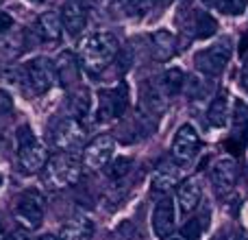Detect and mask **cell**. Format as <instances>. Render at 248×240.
Here are the masks:
<instances>
[{
	"instance_id": "obj_1",
	"label": "cell",
	"mask_w": 248,
	"mask_h": 240,
	"mask_svg": "<svg viewBox=\"0 0 248 240\" xmlns=\"http://www.w3.org/2000/svg\"><path fill=\"white\" fill-rule=\"evenodd\" d=\"M118 51H120V44H118L116 35L100 31V33L87 35L81 42L78 59H81L83 68H87L90 72H100V70H105L111 64L113 57L118 55Z\"/></svg>"
},
{
	"instance_id": "obj_2",
	"label": "cell",
	"mask_w": 248,
	"mask_h": 240,
	"mask_svg": "<svg viewBox=\"0 0 248 240\" xmlns=\"http://www.w3.org/2000/svg\"><path fill=\"white\" fill-rule=\"evenodd\" d=\"M81 172H83V159H78L77 153L59 151V153L48 157L46 166L42 171V179L48 188L63 190L77 184Z\"/></svg>"
},
{
	"instance_id": "obj_3",
	"label": "cell",
	"mask_w": 248,
	"mask_h": 240,
	"mask_svg": "<svg viewBox=\"0 0 248 240\" xmlns=\"http://www.w3.org/2000/svg\"><path fill=\"white\" fill-rule=\"evenodd\" d=\"M17 162L24 172H42L48 162V155L44 144L35 137L31 127L17 129Z\"/></svg>"
},
{
	"instance_id": "obj_4",
	"label": "cell",
	"mask_w": 248,
	"mask_h": 240,
	"mask_svg": "<svg viewBox=\"0 0 248 240\" xmlns=\"http://www.w3.org/2000/svg\"><path fill=\"white\" fill-rule=\"evenodd\" d=\"M231 55H233L231 42L222 39V42H216V44H211V46L202 48L201 52H196L194 64H196L198 72L207 74V77H218V74L227 68L229 61H231Z\"/></svg>"
},
{
	"instance_id": "obj_5",
	"label": "cell",
	"mask_w": 248,
	"mask_h": 240,
	"mask_svg": "<svg viewBox=\"0 0 248 240\" xmlns=\"http://www.w3.org/2000/svg\"><path fill=\"white\" fill-rule=\"evenodd\" d=\"M16 219L24 229H37L44 221V197L37 190H26L17 199Z\"/></svg>"
},
{
	"instance_id": "obj_6",
	"label": "cell",
	"mask_w": 248,
	"mask_h": 240,
	"mask_svg": "<svg viewBox=\"0 0 248 240\" xmlns=\"http://www.w3.org/2000/svg\"><path fill=\"white\" fill-rule=\"evenodd\" d=\"M128 103L126 86H118L111 90L98 92V107H96V120L98 122H111L113 118L122 116Z\"/></svg>"
},
{
	"instance_id": "obj_7",
	"label": "cell",
	"mask_w": 248,
	"mask_h": 240,
	"mask_svg": "<svg viewBox=\"0 0 248 240\" xmlns=\"http://www.w3.org/2000/svg\"><path fill=\"white\" fill-rule=\"evenodd\" d=\"M26 81L33 87L35 94H46L48 90H52L57 81V68L55 61H50L48 57H35L26 66Z\"/></svg>"
},
{
	"instance_id": "obj_8",
	"label": "cell",
	"mask_w": 248,
	"mask_h": 240,
	"mask_svg": "<svg viewBox=\"0 0 248 240\" xmlns=\"http://www.w3.org/2000/svg\"><path fill=\"white\" fill-rule=\"evenodd\" d=\"M198 146H201V136H198V131L189 122L181 124L174 133V140H172V159H174L176 164L192 162L194 155L198 153Z\"/></svg>"
},
{
	"instance_id": "obj_9",
	"label": "cell",
	"mask_w": 248,
	"mask_h": 240,
	"mask_svg": "<svg viewBox=\"0 0 248 240\" xmlns=\"http://www.w3.org/2000/svg\"><path fill=\"white\" fill-rule=\"evenodd\" d=\"M83 136H85V131L77 118H61L52 127V146L59 151L74 153V149L81 146Z\"/></svg>"
},
{
	"instance_id": "obj_10",
	"label": "cell",
	"mask_w": 248,
	"mask_h": 240,
	"mask_svg": "<svg viewBox=\"0 0 248 240\" xmlns=\"http://www.w3.org/2000/svg\"><path fill=\"white\" fill-rule=\"evenodd\" d=\"M113 151H116V140L107 133L103 136H96L90 144L83 149V164H85L90 171H100L105 168L113 157Z\"/></svg>"
},
{
	"instance_id": "obj_11",
	"label": "cell",
	"mask_w": 248,
	"mask_h": 240,
	"mask_svg": "<svg viewBox=\"0 0 248 240\" xmlns=\"http://www.w3.org/2000/svg\"><path fill=\"white\" fill-rule=\"evenodd\" d=\"M174 201L172 197L163 194L161 199L157 201L155 206V212H153V232L157 238L161 240H168L172 238V229H174Z\"/></svg>"
},
{
	"instance_id": "obj_12",
	"label": "cell",
	"mask_w": 248,
	"mask_h": 240,
	"mask_svg": "<svg viewBox=\"0 0 248 240\" xmlns=\"http://www.w3.org/2000/svg\"><path fill=\"white\" fill-rule=\"evenodd\" d=\"M237 181V164L231 157H222L214 164L211 168V184H214L216 192L218 194H227L235 188Z\"/></svg>"
},
{
	"instance_id": "obj_13",
	"label": "cell",
	"mask_w": 248,
	"mask_h": 240,
	"mask_svg": "<svg viewBox=\"0 0 248 240\" xmlns=\"http://www.w3.org/2000/svg\"><path fill=\"white\" fill-rule=\"evenodd\" d=\"M61 22L68 35H78L87 24V7L83 0H65L61 9Z\"/></svg>"
},
{
	"instance_id": "obj_14",
	"label": "cell",
	"mask_w": 248,
	"mask_h": 240,
	"mask_svg": "<svg viewBox=\"0 0 248 240\" xmlns=\"http://www.w3.org/2000/svg\"><path fill=\"white\" fill-rule=\"evenodd\" d=\"M33 35L37 42H57L63 35V22H61V13L46 11L37 17L33 26Z\"/></svg>"
},
{
	"instance_id": "obj_15",
	"label": "cell",
	"mask_w": 248,
	"mask_h": 240,
	"mask_svg": "<svg viewBox=\"0 0 248 240\" xmlns=\"http://www.w3.org/2000/svg\"><path fill=\"white\" fill-rule=\"evenodd\" d=\"M181 179V171L176 162H161L155 168L153 177H150V188L155 192H166V190L174 188Z\"/></svg>"
},
{
	"instance_id": "obj_16",
	"label": "cell",
	"mask_w": 248,
	"mask_h": 240,
	"mask_svg": "<svg viewBox=\"0 0 248 240\" xmlns=\"http://www.w3.org/2000/svg\"><path fill=\"white\" fill-rule=\"evenodd\" d=\"M57 68V81L63 87H72L78 81V74H81V59L72 55V52H61L55 61Z\"/></svg>"
},
{
	"instance_id": "obj_17",
	"label": "cell",
	"mask_w": 248,
	"mask_h": 240,
	"mask_svg": "<svg viewBox=\"0 0 248 240\" xmlns=\"http://www.w3.org/2000/svg\"><path fill=\"white\" fill-rule=\"evenodd\" d=\"M94 238V221L85 214H74L61 227V240H92Z\"/></svg>"
},
{
	"instance_id": "obj_18",
	"label": "cell",
	"mask_w": 248,
	"mask_h": 240,
	"mask_svg": "<svg viewBox=\"0 0 248 240\" xmlns=\"http://www.w3.org/2000/svg\"><path fill=\"white\" fill-rule=\"evenodd\" d=\"M176 199H179V206L183 210V214H192L198 206H201L202 199V188L196 179H187L179 186L176 190Z\"/></svg>"
},
{
	"instance_id": "obj_19",
	"label": "cell",
	"mask_w": 248,
	"mask_h": 240,
	"mask_svg": "<svg viewBox=\"0 0 248 240\" xmlns=\"http://www.w3.org/2000/svg\"><path fill=\"white\" fill-rule=\"evenodd\" d=\"M150 44H153V46H150L153 57L157 61H168L176 52V37H174V33L168 29H159L157 33L153 35V42Z\"/></svg>"
},
{
	"instance_id": "obj_20",
	"label": "cell",
	"mask_w": 248,
	"mask_h": 240,
	"mask_svg": "<svg viewBox=\"0 0 248 240\" xmlns=\"http://www.w3.org/2000/svg\"><path fill=\"white\" fill-rule=\"evenodd\" d=\"M185 81H187V79H185L183 70L170 68V70H166V72L157 79V87L163 92V96L172 99V96H176L185 87Z\"/></svg>"
},
{
	"instance_id": "obj_21",
	"label": "cell",
	"mask_w": 248,
	"mask_h": 240,
	"mask_svg": "<svg viewBox=\"0 0 248 240\" xmlns=\"http://www.w3.org/2000/svg\"><path fill=\"white\" fill-rule=\"evenodd\" d=\"M231 116V105H229V94L227 92H220L214 101H211L209 109H207V120L214 127H224L229 122Z\"/></svg>"
},
{
	"instance_id": "obj_22",
	"label": "cell",
	"mask_w": 248,
	"mask_h": 240,
	"mask_svg": "<svg viewBox=\"0 0 248 240\" xmlns=\"http://www.w3.org/2000/svg\"><path fill=\"white\" fill-rule=\"evenodd\" d=\"M24 37L26 33L22 31H9L7 35L0 37V59L2 61H13L24 48Z\"/></svg>"
},
{
	"instance_id": "obj_23",
	"label": "cell",
	"mask_w": 248,
	"mask_h": 240,
	"mask_svg": "<svg viewBox=\"0 0 248 240\" xmlns=\"http://www.w3.org/2000/svg\"><path fill=\"white\" fill-rule=\"evenodd\" d=\"M90 107H92V96H90V90L87 87H77V90L70 94V103H68V109L72 116L70 118H85L90 114Z\"/></svg>"
},
{
	"instance_id": "obj_24",
	"label": "cell",
	"mask_w": 248,
	"mask_h": 240,
	"mask_svg": "<svg viewBox=\"0 0 248 240\" xmlns=\"http://www.w3.org/2000/svg\"><path fill=\"white\" fill-rule=\"evenodd\" d=\"M194 29H196L198 39H207L218 31V22H216L207 11H198L196 17H194Z\"/></svg>"
},
{
	"instance_id": "obj_25",
	"label": "cell",
	"mask_w": 248,
	"mask_h": 240,
	"mask_svg": "<svg viewBox=\"0 0 248 240\" xmlns=\"http://www.w3.org/2000/svg\"><path fill=\"white\" fill-rule=\"evenodd\" d=\"M157 4V0H120V7L126 16H144Z\"/></svg>"
},
{
	"instance_id": "obj_26",
	"label": "cell",
	"mask_w": 248,
	"mask_h": 240,
	"mask_svg": "<svg viewBox=\"0 0 248 240\" xmlns=\"http://www.w3.org/2000/svg\"><path fill=\"white\" fill-rule=\"evenodd\" d=\"M231 120H233L235 133H244L248 129V105L244 101H235V109L231 114Z\"/></svg>"
},
{
	"instance_id": "obj_27",
	"label": "cell",
	"mask_w": 248,
	"mask_h": 240,
	"mask_svg": "<svg viewBox=\"0 0 248 240\" xmlns=\"http://www.w3.org/2000/svg\"><path fill=\"white\" fill-rule=\"evenodd\" d=\"M205 227H207V221H202V219H189L187 223L181 227V236H183L185 240H198Z\"/></svg>"
},
{
	"instance_id": "obj_28",
	"label": "cell",
	"mask_w": 248,
	"mask_h": 240,
	"mask_svg": "<svg viewBox=\"0 0 248 240\" xmlns=\"http://www.w3.org/2000/svg\"><path fill=\"white\" fill-rule=\"evenodd\" d=\"M248 7V0H218V9L227 16H242Z\"/></svg>"
},
{
	"instance_id": "obj_29",
	"label": "cell",
	"mask_w": 248,
	"mask_h": 240,
	"mask_svg": "<svg viewBox=\"0 0 248 240\" xmlns=\"http://www.w3.org/2000/svg\"><path fill=\"white\" fill-rule=\"evenodd\" d=\"M131 172V159L128 157H118L116 162L109 164V177L111 179H122Z\"/></svg>"
},
{
	"instance_id": "obj_30",
	"label": "cell",
	"mask_w": 248,
	"mask_h": 240,
	"mask_svg": "<svg viewBox=\"0 0 248 240\" xmlns=\"http://www.w3.org/2000/svg\"><path fill=\"white\" fill-rule=\"evenodd\" d=\"M11 109H13V96L9 94L7 90L0 87V116H2V114H9Z\"/></svg>"
},
{
	"instance_id": "obj_31",
	"label": "cell",
	"mask_w": 248,
	"mask_h": 240,
	"mask_svg": "<svg viewBox=\"0 0 248 240\" xmlns=\"http://www.w3.org/2000/svg\"><path fill=\"white\" fill-rule=\"evenodd\" d=\"M9 31H13V17L9 16V13L0 11V37H2V35H7Z\"/></svg>"
},
{
	"instance_id": "obj_32",
	"label": "cell",
	"mask_w": 248,
	"mask_h": 240,
	"mask_svg": "<svg viewBox=\"0 0 248 240\" xmlns=\"http://www.w3.org/2000/svg\"><path fill=\"white\" fill-rule=\"evenodd\" d=\"M242 87L248 90V57L244 59V66H242Z\"/></svg>"
},
{
	"instance_id": "obj_33",
	"label": "cell",
	"mask_w": 248,
	"mask_h": 240,
	"mask_svg": "<svg viewBox=\"0 0 248 240\" xmlns=\"http://www.w3.org/2000/svg\"><path fill=\"white\" fill-rule=\"evenodd\" d=\"M7 240H29L26 236H22V234H13V236H9Z\"/></svg>"
},
{
	"instance_id": "obj_34",
	"label": "cell",
	"mask_w": 248,
	"mask_h": 240,
	"mask_svg": "<svg viewBox=\"0 0 248 240\" xmlns=\"http://www.w3.org/2000/svg\"><path fill=\"white\" fill-rule=\"evenodd\" d=\"M35 240H61V238H57V236H50V234H46V236H39V238H35Z\"/></svg>"
},
{
	"instance_id": "obj_35",
	"label": "cell",
	"mask_w": 248,
	"mask_h": 240,
	"mask_svg": "<svg viewBox=\"0 0 248 240\" xmlns=\"http://www.w3.org/2000/svg\"><path fill=\"white\" fill-rule=\"evenodd\" d=\"M214 240H229V238H227V234H218Z\"/></svg>"
},
{
	"instance_id": "obj_36",
	"label": "cell",
	"mask_w": 248,
	"mask_h": 240,
	"mask_svg": "<svg viewBox=\"0 0 248 240\" xmlns=\"http://www.w3.org/2000/svg\"><path fill=\"white\" fill-rule=\"evenodd\" d=\"M9 236H4V232H2V227H0V240H7Z\"/></svg>"
},
{
	"instance_id": "obj_37",
	"label": "cell",
	"mask_w": 248,
	"mask_h": 240,
	"mask_svg": "<svg viewBox=\"0 0 248 240\" xmlns=\"http://www.w3.org/2000/svg\"><path fill=\"white\" fill-rule=\"evenodd\" d=\"M168 240H185L183 236H172V238H168Z\"/></svg>"
},
{
	"instance_id": "obj_38",
	"label": "cell",
	"mask_w": 248,
	"mask_h": 240,
	"mask_svg": "<svg viewBox=\"0 0 248 240\" xmlns=\"http://www.w3.org/2000/svg\"><path fill=\"white\" fill-rule=\"evenodd\" d=\"M109 240H120V236H118V238H116V236H111V238H109Z\"/></svg>"
},
{
	"instance_id": "obj_39",
	"label": "cell",
	"mask_w": 248,
	"mask_h": 240,
	"mask_svg": "<svg viewBox=\"0 0 248 240\" xmlns=\"http://www.w3.org/2000/svg\"><path fill=\"white\" fill-rule=\"evenodd\" d=\"M0 184H2V175H0Z\"/></svg>"
},
{
	"instance_id": "obj_40",
	"label": "cell",
	"mask_w": 248,
	"mask_h": 240,
	"mask_svg": "<svg viewBox=\"0 0 248 240\" xmlns=\"http://www.w3.org/2000/svg\"><path fill=\"white\" fill-rule=\"evenodd\" d=\"M163 2H172V0H163Z\"/></svg>"
},
{
	"instance_id": "obj_41",
	"label": "cell",
	"mask_w": 248,
	"mask_h": 240,
	"mask_svg": "<svg viewBox=\"0 0 248 240\" xmlns=\"http://www.w3.org/2000/svg\"><path fill=\"white\" fill-rule=\"evenodd\" d=\"M35 2H42V0H35Z\"/></svg>"
}]
</instances>
